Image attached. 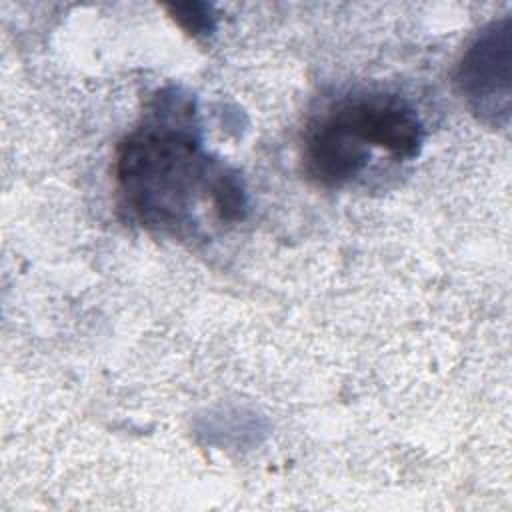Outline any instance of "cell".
Here are the masks:
<instances>
[{
	"mask_svg": "<svg viewBox=\"0 0 512 512\" xmlns=\"http://www.w3.org/2000/svg\"><path fill=\"white\" fill-rule=\"evenodd\" d=\"M184 124H174L160 108L156 116L130 134L118 152V188L124 206L156 230L178 232L194 224V208L204 192L220 220H236L244 194L234 176L208 166L200 142Z\"/></svg>",
	"mask_w": 512,
	"mask_h": 512,
	"instance_id": "obj_1",
	"label": "cell"
},
{
	"mask_svg": "<svg viewBox=\"0 0 512 512\" xmlns=\"http://www.w3.org/2000/svg\"><path fill=\"white\" fill-rule=\"evenodd\" d=\"M344 126L370 150L382 148L396 158H414L420 152L424 130L400 96L364 94L332 108Z\"/></svg>",
	"mask_w": 512,
	"mask_h": 512,
	"instance_id": "obj_2",
	"label": "cell"
},
{
	"mask_svg": "<svg viewBox=\"0 0 512 512\" xmlns=\"http://www.w3.org/2000/svg\"><path fill=\"white\" fill-rule=\"evenodd\" d=\"M368 158L370 148L344 126L334 110H328L308 128L304 170L316 184L340 188L364 170Z\"/></svg>",
	"mask_w": 512,
	"mask_h": 512,
	"instance_id": "obj_3",
	"label": "cell"
},
{
	"mask_svg": "<svg viewBox=\"0 0 512 512\" xmlns=\"http://www.w3.org/2000/svg\"><path fill=\"white\" fill-rule=\"evenodd\" d=\"M174 18L192 34H204L210 30V14L204 4H176L172 6Z\"/></svg>",
	"mask_w": 512,
	"mask_h": 512,
	"instance_id": "obj_4",
	"label": "cell"
}]
</instances>
